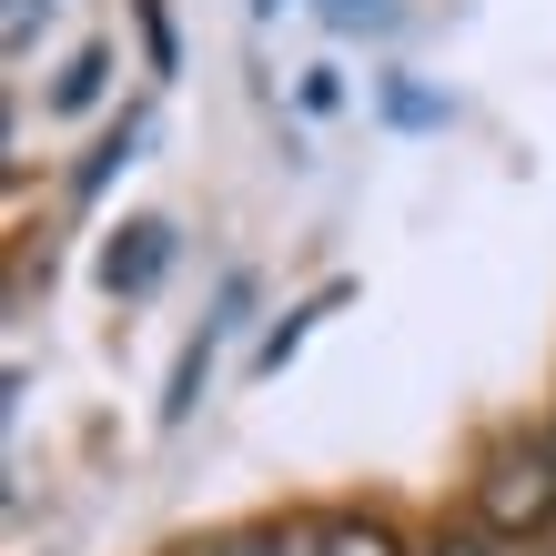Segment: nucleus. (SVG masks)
I'll list each match as a JSON object with an SVG mask.
<instances>
[{
    "instance_id": "2",
    "label": "nucleus",
    "mask_w": 556,
    "mask_h": 556,
    "mask_svg": "<svg viewBox=\"0 0 556 556\" xmlns=\"http://www.w3.org/2000/svg\"><path fill=\"white\" fill-rule=\"evenodd\" d=\"M162 253H173V233H162V223H132V243L102 253V283H112V293H142V283L162 274Z\"/></svg>"
},
{
    "instance_id": "4",
    "label": "nucleus",
    "mask_w": 556,
    "mask_h": 556,
    "mask_svg": "<svg viewBox=\"0 0 556 556\" xmlns=\"http://www.w3.org/2000/svg\"><path fill=\"white\" fill-rule=\"evenodd\" d=\"M213 556H314V527H253V536L213 546Z\"/></svg>"
},
{
    "instance_id": "7",
    "label": "nucleus",
    "mask_w": 556,
    "mask_h": 556,
    "mask_svg": "<svg viewBox=\"0 0 556 556\" xmlns=\"http://www.w3.org/2000/svg\"><path fill=\"white\" fill-rule=\"evenodd\" d=\"M365 11H384V0H334V21H365Z\"/></svg>"
},
{
    "instance_id": "5",
    "label": "nucleus",
    "mask_w": 556,
    "mask_h": 556,
    "mask_svg": "<svg viewBox=\"0 0 556 556\" xmlns=\"http://www.w3.org/2000/svg\"><path fill=\"white\" fill-rule=\"evenodd\" d=\"M102 72H112V51H81L72 72H61V91H51V102H61V112H81L91 91H102Z\"/></svg>"
},
{
    "instance_id": "3",
    "label": "nucleus",
    "mask_w": 556,
    "mask_h": 556,
    "mask_svg": "<svg viewBox=\"0 0 556 556\" xmlns=\"http://www.w3.org/2000/svg\"><path fill=\"white\" fill-rule=\"evenodd\" d=\"M314 556H405V546H395V527H375V516H324Z\"/></svg>"
},
{
    "instance_id": "6",
    "label": "nucleus",
    "mask_w": 556,
    "mask_h": 556,
    "mask_svg": "<svg viewBox=\"0 0 556 556\" xmlns=\"http://www.w3.org/2000/svg\"><path fill=\"white\" fill-rule=\"evenodd\" d=\"M415 556H506V536H485V527H435Z\"/></svg>"
},
{
    "instance_id": "1",
    "label": "nucleus",
    "mask_w": 556,
    "mask_h": 556,
    "mask_svg": "<svg viewBox=\"0 0 556 556\" xmlns=\"http://www.w3.org/2000/svg\"><path fill=\"white\" fill-rule=\"evenodd\" d=\"M476 527L485 536H556V435H527V445H496L476 476Z\"/></svg>"
}]
</instances>
